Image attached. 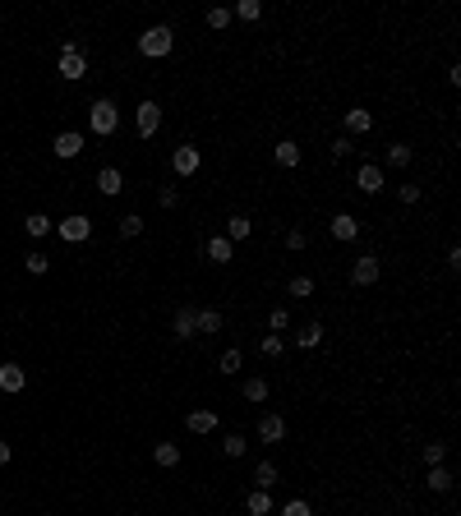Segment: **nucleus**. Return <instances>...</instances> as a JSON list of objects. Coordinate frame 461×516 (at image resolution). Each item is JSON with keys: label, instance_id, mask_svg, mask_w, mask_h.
Segmentation results:
<instances>
[{"label": "nucleus", "instance_id": "72a5a7b5", "mask_svg": "<svg viewBox=\"0 0 461 516\" xmlns=\"http://www.w3.org/2000/svg\"><path fill=\"white\" fill-rule=\"evenodd\" d=\"M24 226H28V236H46V231H56V226H51V217H42V212H33Z\"/></svg>", "mask_w": 461, "mask_h": 516}, {"label": "nucleus", "instance_id": "ea45409f", "mask_svg": "<svg viewBox=\"0 0 461 516\" xmlns=\"http://www.w3.org/2000/svg\"><path fill=\"white\" fill-rule=\"evenodd\" d=\"M351 152H356V139H346V134L332 139V157H351Z\"/></svg>", "mask_w": 461, "mask_h": 516}, {"label": "nucleus", "instance_id": "f3484780", "mask_svg": "<svg viewBox=\"0 0 461 516\" xmlns=\"http://www.w3.org/2000/svg\"><path fill=\"white\" fill-rule=\"evenodd\" d=\"M272 162H277V167H286V171L300 167V143L296 139H281L277 148H272Z\"/></svg>", "mask_w": 461, "mask_h": 516}, {"label": "nucleus", "instance_id": "ddd939ff", "mask_svg": "<svg viewBox=\"0 0 461 516\" xmlns=\"http://www.w3.org/2000/svg\"><path fill=\"white\" fill-rule=\"evenodd\" d=\"M356 184H360V194H378V189H383V167H374V162H360Z\"/></svg>", "mask_w": 461, "mask_h": 516}, {"label": "nucleus", "instance_id": "c9c22d12", "mask_svg": "<svg viewBox=\"0 0 461 516\" xmlns=\"http://www.w3.org/2000/svg\"><path fill=\"white\" fill-rule=\"evenodd\" d=\"M277 516H314V507H309L305 498H291L286 507H277Z\"/></svg>", "mask_w": 461, "mask_h": 516}, {"label": "nucleus", "instance_id": "2eb2a0df", "mask_svg": "<svg viewBox=\"0 0 461 516\" xmlns=\"http://www.w3.org/2000/svg\"><path fill=\"white\" fill-rule=\"evenodd\" d=\"M286 438V420L281 415H263L259 420V443H281Z\"/></svg>", "mask_w": 461, "mask_h": 516}, {"label": "nucleus", "instance_id": "473e14b6", "mask_svg": "<svg viewBox=\"0 0 461 516\" xmlns=\"http://www.w3.org/2000/svg\"><path fill=\"white\" fill-rule=\"evenodd\" d=\"M120 236H125V240L143 236V217H139V212H130V217H120Z\"/></svg>", "mask_w": 461, "mask_h": 516}, {"label": "nucleus", "instance_id": "b1692460", "mask_svg": "<svg viewBox=\"0 0 461 516\" xmlns=\"http://www.w3.org/2000/svg\"><path fill=\"white\" fill-rule=\"evenodd\" d=\"M231 254H235V245H231L227 236H212V240H208V258H212V263H231Z\"/></svg>", "mask_w": 461, "mask_h": 516}, {"label": "nucleus", "instance_id": "9d476101", "mask_svg": "<svg viewBox=\"0 0 461 516\" xmlns=\"http://www.w3.org/2000/svg\"><path fill=\"white\" fill-rule=\"evenodd\" d=\"M24 387H28V369L24 364H14V359L0 364V392H24Z\"/></svg>", "mask_w": 461, "mask_h": 516}, {"label": "nucleus", "instance_id": "c03bdc74", "mask_svg": "<svg viewBox=\"0 0 461 516\" xmlns=\"http://www.w3.org/2000/svg\"><path fill=\"white\" fill-rule=\"evenodd\" d=\"M9 456H14V452H9V443H0V465H9Z\"/></svg>", "mask_w": 461, "mask_h": 516}, {"label": "nucleus", "instance_id": "423d86ee", "mask_svg": "<svg viewBox=\"0 0 461 516\" xmlns=\"http://www.w3.org/2000/svg\"><path fill=\"white\" fill-rule=\"evenodd\" d=\"M171 332L180 337V342L199 337V309H194V305H180V309H175V318H171Z\"/></svg>", "mask_w": 461, "mask_h": 516}, {"label": "nucleus", "instance_id": "4be33fe9", "mask_svg": "<svg viewBox=\"0 0 461 516\" xmlns=\"http://www.w3.org/2000/svg\"><path fill=\"white\" fill-rule=\"evenodd\" d=\"M296 346L300 350H314V346H323V323H305L296 332Z\"/></svg>", "mask_w": 461, "mask_h": 516}, {"label": "nucleus", "instance_id": "c756f323", "mask_svg": "<svg viewBox=\"0 0 461 516\" xmlns=\"http://www.w3.org/2000/svg\"><path fill=\"white\" fill-rule=\"evenodd\" d=\"M231 19H244V23H254V19H263V5H259V0H240V5L231 9Z\"/></svg>", "mask_w": 461, "mask_h": 516}, {"label": "nucleus", "instance_id": "cd10ccee", "mask_svg": "<svg viewBox=\"0 0 461 516\" xmlns=\"http://www.w3.org/2000/svg\"><path fill=\"white\" fill-rule=\"evenodd\" d=\"M281 350H286V337H277V332H268V337L259 342V355H263V359H277Z\"/></svg>", "mask_w": 461, "mask_h": 516}, {"label": "nucleus", "instance_id": "f704fd0d", "mask_svg": "<svg viewBox=\"0 0 461 516\" xmlns=\"http://www.w3.org/2000/svg\"><path fill=\"white\" fill-rule=\"evenodd\" d=\"M268 327H272V332H286V327H291V314H286V305H281V309H272V314H268Z\"/></svg>", "mask_w": 461, "mask_h": 516}, {"label": "nucleus", "instance_id": "20e7f679", "mask_svg": "<svg viewBox=\"0 0 461 516\" xmlns=\"http://www.w3.org/2000/svg\"><path fill=\"white\" fill-rule=\"evenodd\" d=\"M199 167H203V152L194 148V143H180V148L171 152V171L180 175V180H190V175H199Z\"/></svg>", "mask_w": 461, "mask_h": 516}, {"label": "nucleus", "instance_id": "dca6fc26", "mask_svg": "<svg viewBox=\"0 0 461 516\" xmlns=\"http://www.w3.org/2000/svg\"><path fill=\"white\" fill-rule=\"evenodd\" d=\"M429 493H452V484H457V475L447 470V465H429Z\"/></svg>", "mask_w": 461, "mask_h": 516}, {"label": "nucleus", "instance_id": "0eeeda50", "mask_svg": "<svg viewBox=\"0 0 461 516\" xmlns=\"http://www.w3.org/2000/svg\"><path fill=\"white\" fill-rule=\"evenodd\" d=\"M56 236H61L65 245H83V240L93 236V221H88V217H65L61 226H56Z\"/></svg>", "mask_w": 461, "mask_h": 516}, {"label": "nucleus", "instance_id": "6ab92c4d", "mask_svg": "<svg viewBox=\"0 0 461 516\" xmlns=\"http://www.w3.org/2000/svg\"><path fill=\"white\" fill-rule=\"evenodd\" d=\"M249 231H254V221L244 217V212H235V217H227V240H231V245H240V240H249Z\"/></svg>", "mask_w": 461, "mask_h": 516}, {"label": "nucleus", "instance_id": "a878e982", "mask_svg": "<svg viewBox=\"0 0 461 516\" xmlns=\"http://www.w3.org/2000/svg\"><path fill=\"white\" fill-rule=\"evenodd\" d=\"M240 392H244V401H254V406H259V401H268V378H244V387H240Z\"/></svg>", "mask_w": 461, "mask_h": 516}, {"label": "nucleus", "instance_id": "9b49d317", "mask_svg": "<svg viewBox=\"0 0 461 516\" xmlns=\"http://www.w3.org/2000/svg\"><path fill=\"white\" fill-rule=\"evenodd\" d=\"M162 130V106L157 102H139V139H152Z\"/></svg>", "mask_w": 461, "mask_h": 516}, {"label": "nucleus", "instance_id": "f8f14e48", "mask_svg": "<svg viewBox=\"0 0 461 516\" xmlns=\"http://www.w3.org/2000/svg\"><path fill=\"white\" fill-rule=\"evenodd\" d=\"M332 240H341V245L360 240V217H351V212H337V217H332Z\"/></svg>", "mask_w": 461, "mask_h": 516}, {"label": "nucleus", "instance_id": "7ed1b4c3", "mask_svg": "<svg viewBox=\"0 0 461 516\" xmlns=\"http://www.w3.org/2000/svg\"><path fill=\"white\" fill-rule=\"evenodd\" d=\"M56 65H61V74H65L70 83L88 79V56H83V46H74V42L61 46V60H56Z\"/></svg>", "mask_w": 461, "mask_h": 516}, {"label": "nucleus", "instance_id": "4468645a", "mask_svg": "<svg viewBox=\"0 0 461 516\" xmlns=\"http://www.w3.org/2000/svg\"><path fill=\"white\" fill-rule=\"evenodd\" d=\"M374 130V115L365 111V106H356V111H346V139H360V134Z\"/></svg>", "mask_w": 461, "mask_h": 516}, {"label": "nucleus", "instance_id": "e433bc0d", "mask_svg": "<svg viewBox=\"0 0 461 516\" xmlns=\"http://www.w3.org/2000/svg\"><path fill=\"white\" fill-rule=\"evenodd\" d=\"M447 443H425V465H443Z\"/></svg>", "mask_w": 461, "mask_h": 516}, {"label": "nucleus", "instance_id": "412c9836", "mask_svg": "<svg viewBox=\"0 0 461 516\" xmlns=\"http://www.w3.org/2000/svg\"><path fill=\"white\" fill-rule=\"evenodd\" d=\"M277 480H281V470L272 461H259V465H254V489H272Z\"/></svg>", "mask_w": 461, "mask_h": 516}, {"label": "nucleus", "instance_id": "aec40b11", "mask_svg": "<svg viewBox=\"0 0 461 516\" xmlns=\"http://www.w3.org/2000/svg\"><path fill=\"white\" fill-rule=\"evenodd\" d=\"M244 507H249V516H268V512H272V493H268V489L244 493Z\"/></svg>", "mask_w": 461, "mask_h": 516}, {"label": "nucleus", "instance_id": "393cba45", "mask_svg": "<svg viewBox=\"0 0 461 516\" xmlns=\"http://www.w3.org/2000/svg\"><path fill=\"white\" fill-rule=\"evenodd\" d=\"M152 461L171 470V465H180V447H175V443H157V447H152Z\"/></svg>", "mask_w": 461, "mask_h": 516}, {"label": "nucleus", "instance_id": "a211bd4d", "mask_svg": "<svg viewBox=\"0 0 461 516\" xmlns=\"http://www.w3.org/2000/svg\"><path fill=\"white\" fill-rule=\"evenodd\" d=\"M97 189H102L106 199H115V194L125 189V175L115 171V167H102V171H97Z\"/></svg>", "mask_w": 461, "mask_h": 516}, {"label": "nucleus", "instance_id": "37998d69", "mask_svg": "<svg viewBox=\"0 0 461 516\" xmlns=\"http://www.w3.org/2000/svg\"><path fill=\"white\" fill-rule=\"evenodd\" d=\"M401 203H420V184H401Z\"/></svg>", "mask_w": 461, "mask_h": 516}, {"label": "nucleus", "instance_id": "2f4dec72", "mask_svg": "<svg viewBox=\"0 0 461 516\" xmlns=\"http://www.w3.org/2000/svg\"><path fill=\"white\" fill-rule=\"evenodd\" d=\"M199 332H222V314L217 309H199Z\"/></svg>", "mask_w": 461, "mask_h": 516}, {"label": "nucleus", "instance_id": "c85d7f7f", "mask_svg": "<svg viewBox=\"0 0 461 516\" xmlns=\"http://www.w3.org/2000/svg\"><path fill=\"white\" fill-rule=\"evenodd\" d=\"M286 295L291 300H309L314 295V277H291L286 281Z\"/></svg>", "mask_w": 461, "mask_h": 516}, {"label": "nucleus", "instance_id": "5701e85b", "mask_svg": "<svg viewBox=\"0 0 461 516\" xmlns=\"http://www.w3.org/2000/svg\"><path fill=\"white\" fill-rule=\"evenodd\" d=\"M240 369H244V355H240V350H222V359H217V374H227V378H235V374H240Z\"/></svg>", "mask_w": 461, "mask_h": 516}, {"label": "nucleus", "instance_id": "bb28decb", "mask_svg": "<svg viewBox=\"0 0 461 516\" xmlns=\"http://www.w3.org/2000/svg\"><path fill=\"white\" fill-rule=\"evenodd\" d=\"M222 452H227L231 461H240V456L249 452V438H244V433H227V438H222Z\"/></svg>", "mask_w": 461, "mask_h": 516}, {"label": "nucleus", "instance_id": "39448f33", "mask_svg": "<svg viewBox=\"0 0 461 516\" xmlns=\"http://www.w3.org/2000/svg\"><path fill=\"white\" fill-rule=\"evenodd\" d=\"M378 277H383V263L374 254H360L356 268H351V281H356V286H378Z\"/></svg>", "mask_w": 461, "mask_h": 516}, {"label": "nucleus", "instance_id": "79ce46f5", "mask_svg": "<svg viewBox=\"0 0 461 516\" xmlns=\"http://www.w3.org/2000/svg\"><path fill=\"white\" fill-rule=\"evenodd\" d=\"M46 268H51V258H46V254H28V272H33V277H42Z\"/></svg>", "mask_w": 461, "mask_h": 516}, {"label": "nucleus", "instance_id": "58836bf2", "mask_svg": "<svg viewBox=\"0 0 461 516\" xmlns=\"http://www.w3.org/2000/svg\"><path fill=\"white\" fill-rule=\"evenodd\" d=\"M157 203H162V208H175V203H180V189H175V184H162V189H157Z\"/></svg>", "mask_w": 461, "mask_h": 516}, {"label": "nucleus", "instance_id": "1a4fd4ad", "mask_svg": "<svg viewBox=\"0 0 461 516\" xmlns=\"http://www.w3.org/2000/svg\"><path fill=\"white\" fill-rule=\"evenodd\" d=\"M51 152L61 162H74L78 152H83V134H74V130H65V134H56V143H51Z\"/></svg>", "mask_w": 461, "mask_h": 516}, {"label": "nucleus", "instance_id": "f257e3e1", "mask_svg": "<svg viewBox=\"0 0 461 516\" xmlns=\"http://www.w3.org/2000/svg\"><path fill=\"white\" fill-rule=\"evenodd\" d=\"M88 130H93L97 139H111V134L120 130V111H115L111 97H97V102L88 106Z\"/></svg>", "mask_w": 461, "mask_h": 516}, {"label": "nucleus", "instance_id": "6e6552de", "mask_svg": "<svg viewBox=\"0 0 461 516\" xmlns=\"http://www.w3.org/2000/svg\"><path fill=\"white\" fill-rule=\"evenodd\" d=\"M217 424H222V415L212 411V406H199V411L185 415V429H190V433H212Z\"/></svg>", "mask_w": 461, "mask_h": 516}, {"label": "nucleus", "instance_id": "7c9ffc66", "mask_svg": "<svg viewBox=\"0 0 461 516\" xmlns=\"http://www.w3.org/2000/svg\"><path fill=\"white\" fill-rule=\"evenodd\" d=\"M383 162H388V167H410V148H406V143H392V148L383 152Z\"/></svg>", "mask_w": 461, "mask_h": 516}, {"label": "nucleus", "instance_id": "a19ab883", "mask_svg": "<svg viewBox=\"0 0 461 516\" xmlns=\"http://www.w3.org/2000/svg\"><path fill=\"white\" fill-rule=\"evenodd\" d=\"M227 23H231V9H208V28H217V33H222Z\"/></svg>", "mask_w": 461, "mask_h": 516}, {"label": "nucleus", "instance_id": "f03ea898", "mask_svg": "<svg viewBox=\"0 0 461 516\" xmlns=\"http://www.w3.org/2000/svg\"><path fill=\"white\" fill-rule=\"evenodd\" d=\"M175 51V33L166 23H152L148 33H139V56H148V60H162V56Z\"/></svg>", "mask_w": 461, "mask_h": 516}, {"label": "nucleus", "instance_id": "4c0bfd02", "mask_svg": "<svg viewBox=\"0 0 461 516\" xmlns=\"http://www.w3.org/2000/svg\"><path fill=\"white\" fill-rule=\"evenodd\" d=\"M305 245H309V236H305L300 226H291V231H286V249H291V254H300Z\"/></svg>", "mask_w": 461, "mask_h": 516}]
</instances>
